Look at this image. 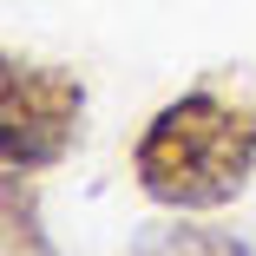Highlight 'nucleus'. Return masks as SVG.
<instances>
[{"label": "nucleus", "instance_id": "f257e3e1", "mask_svg": "<svg viewBox=\"0 0 256 256\" xmlns=\"http://www.w3.org/2000/svg\"><path fill=\"white\" fill-rule=\"evenodd\" d=\"M256 171V79L250 72H210L171 106L151 112V125L132 144V178L151 204L178 217L224 210L243 197Z\"/></svg>", "mask_w": 256, "mask_h": 256}, {"label": "nucleus", "instance_id": "f03ea898", "mask_svg": "<svg viewBox=\"0 0 256 256\" xmlns=\"http://www.w3.org/2000/svg\"><path fill=\"white\" fill-rule=\"evenodd\" d=\"M86 118V86L66 66H33L7 60L0 66V158L7 171H46L79 144Z\"/></svg>", "mask_w": 256, "mask_h": 256}, {"label": "nucleus", "instance_id": "7ed1b4c3", "mask_svg": "<svg viewBox=\"0 0 256 256\" xmlns=\"http://www.w3.org/2000/svg\"><path fill=\"white\" fill-rule=\"evenodd\" d=\"M132 256H256L243 236H230V230H210V224H151L138 243H132Z\"/></svg>", "mask_w": 256, "mask_h": 256}, {"label": "nucleus", "instance_id": "20e7f679", "mask_svg": "<svg viewBox=\"0 0 256 256\" xmlns=\"http://www.w3.org/2000/svg\"><path fill=\"white\" fill-rule=\"evenodd\" d=\"M0 224H7V256H60L53 236L40 224V197L26 184V171H7V190H0Z\"/></svg>", "mask_w": 256, "mask_h": 256}]
</instances>
